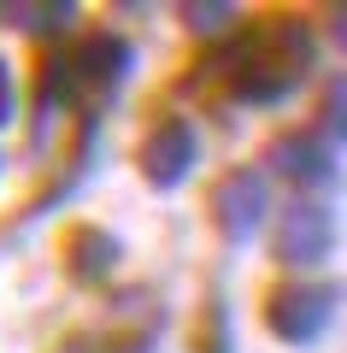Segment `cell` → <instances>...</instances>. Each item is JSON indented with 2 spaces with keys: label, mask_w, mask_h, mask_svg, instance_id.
Returning <instances> with one entry per match:
<instances>
[{
  "label": "cell",
  "mask_w": 347,
  "mask_h": 353,
  "mask_svg": "<svg viewBox=\"0 0 347 353\" xmlns=\"http://www.w3.org/2000/svg\"><path fill=\"white\" fill-rule=\"evenodd\" d=\"M136 165H141V176H148L153 189H177V183L200 165V136H195V124H188V118H159V124L141 136Z\"/></svg>",
  "instance_id": "obj_4"
},
{
  "label": "cell",
  "mask_w": 347,
  "mask_h": 353,
  "mask_svg": "<svg viewBox=\"0 0 347 353\" xmlns=\"http://www.w3.org/2000/svg\"><path fill=\"white\" fill-rule=\"evenodd\" d=\"M130 71H136V48L118 30H88L71 53V88H88V94H112Z\"/></svg>",
  "instance_id": "obj_6"
},
{
  "label": "cell",
  "mask_w": 347,
  "mask_h": 353,
  "mask_svg": "<svg viewBox=\"0 0 347 353\" xmlns=\"http://www.w3.org/2000/svg\"><path fill=\"white\" fill-rule=\"evenodd\" d=\"M265 165H271L283 183H295V189H324L335 176V159H330V148H324L318 130H288V136H277L271 148H265Z\"/></svg>",
  "instance_id": "obj_7"
},
{
  "label": "cell",
  "mask_w": 347,
  "mask_h": 353,
  "mask_svg": "<svg viewBox=\"0 0 347 353\" xmlns=\"http://www.w3.org/2000/svg\"><path fill=\"white\" fill-rule=\"evenodd\" d=\"M12 118V77H6V65H0V124Z\"/></svg>",
  "instance_id": "obj_12"
},
{
  "label": "cell",
  "mask_w": 347,
  "mask_h": 353,
  "mask_svg": "<svg viewBox=\"0 0 347 353\" xmlns=\"http://www.w3.org/2000/svg\"><path fill=\"white\" fill-rule=\"evenodd\" d=\"M318 136L347 141V71L330 77V83H324V94H318Z\"/></svg>",
  "instance_id": "obj_9"
},
{
  "label": "cell",
  "mask_w": 347,
  "mask_h": 353,
  "mask_svg": "<svg viewBox=\"0 0 347 353\" xmlns=\"http://www.w3.org/2000/svg\"><path fill=\"white\" fill-rule=\"evenodd\" d=\"M195 353H236L230 347V330H224V318H218V301L206 306V324H200V336H195Z\"/></svg>",
  "instance_id": "obj_11"
},
{
  "label": "cell",
  "mask_w": 347,
  "mask_h": 353,
  "mask_svg": "<svg viewBox=\"0 0 347 353\" xmlns=\"http://www.w3.org/2000/svg\"><path fill=\"white\" fill-rule=\"evenodd\" d=\"M335 318V289L330 283H312V277H288L265 294V330L288 347H306L330 330Z\"/></svg>",
  "instance_id": "obj_2"
},
{
  "label": "cell",
  "mask_w": 347,
  "mask_h": 353,
  "mask_svg": "<svg viewBox=\"0 0 347 353\" xmlns=\"http://www.w3.org/2000/svg\"><path fill=\"white\" fill-rule=\"evenodd\" d=\"M183 24L212 41V36H224V30L236 24V6H183Z\"/></svg>",
  "instance_id": "obj_10"
},
{
  "label": "cell",
  "mask_w": 347,
  "mask_h": 353,
  "mask_svg": "<svg viewBox=\"0 0 347 353\" xmlns=\"http://www.w3.org/2000/svg\"><path fill=\"white\" fill-rule=\"evenodd\" d=\"M118 265H124V248H118V236H112V230L77 224L71 236H65V271H71L77 283H106Z\"/></svg>",
  "instance_id": "obj_8"
},
{
  "label": "cell",
  "mask_w": 347,
  "mask_h": 353,
  "mask_svg": "<svg viewBox=\"0 0 347 353\" xmlns=\"http://www.w3.org/2000/svg\"><path fill=\"white\" fill-rule=\"evenodd\" d=\"M230 53V94L248 106H277L295 94V83L318 59V36L300 18H271L259 30H241Z\"/></svg>",
  "instance_id": "obj_1"
},
{
  "label": "cell",
  "mask_w": 347,
  "mask_h": 353,
  "mask_svg": "<svg viewBox=\"0 0 347 353\" xmlns=\"http://www.w3.org/2000/svg\"><path fill=\"white\" fill-rule=\"evenodd\" d=\"M212 224H218V236L230 241H248L253 230L271 218V189H265V176L259 171H230L212 183Z\"/></svg>",
  "instance_id": "obj_5"
},
{
  "label": "cell",
  "mask_w": 347,
  "mask_h": 353,
  "mask_svg": "<svg viewBox=\"0 0 347 353\" xmlns=\"http://www.w3.org/2000/svg\"><path fill=\"white\" fill-rule=\"evenodd\" d=\"M330 41H341V48H347V6H335V12H330Z\"/></svg>",
  "instance_id": "obj_13"
},
{
  "label": "cell",
  "mask_w": 347,
  "mask_h": 353,
  "mask_svg": "<svg viewBox=\"0 0 347 353\" xmlns=\"http://www.w3.org/2000/svg\"><path fill=\"white\" fill-rule=\"evenodd\" d=\"M335 248V224L324 206L312 201H288L283 212L271 218V253L277 265H288V271H306V265H324V253Z\"/></svg>",
  "instance_id": "obj_3"
}]
</instances>
